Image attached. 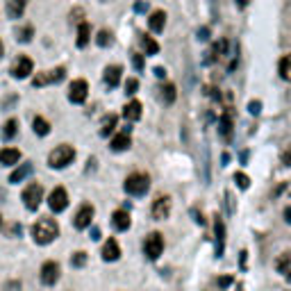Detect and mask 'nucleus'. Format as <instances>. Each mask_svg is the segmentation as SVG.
<instances>
[{"mask_svg": "<svg viewBox=\"0 0 291 291\" xmlns=\"http://www.w3.org/2000/svg\"><path fill=\"white\" fill-rule=\"evenodd\" d=\"M153 218L155 221H164V218L171 216V198L168 196H159L157 200L153 202Z\"/></svg>", "mask_w": 291, "mask_h": 291, "instance_id": "12", "label": "nucleus"}, {"mask_svg": "<svg viewBox=\"0 0 291 291\" xmlns=\"http://www.w3.org/2000/svg\"><path fill=\"white\" fill-rule=\"evenodd\" d=\"M25 12V0H7V16L9 18H21Z\"/></svg>", "mask_w": 291, "mask_h": 291, "instance_id": "22", "label": "nucleus"}, {"mask_svg": "<svg viewBox=\"0 0 291 291\" xmlns=\"http://www.w3.org/2000/svg\"><path fill=\"white\" fill-rule=\"evenodd\" d=\"M14 35H16V41L25 43V41H30V39H32V35H35V27H32V25H21Z\"/></svg>", "mask_w": 291, "mask_h": 291, "instance_id": "31", "label": "nucleus"}, {"mask_svg": "<svg viewBox=\"0 0 291 291\" xmlns=\"http://www.w3.org/2000/svg\"><path fill=\"white\" fill-rule=\"evenodd\" d=\"M64 77H66V69H64V66H57V69H52V71H48V73H39V75H35L32 84H35V86L57 84V82H62Z\"/></svg>", "mask_w": 291, "mask_h": 291, "instance_id": "9", "label": "nucleus"}, {"mask_svg": "<svg viewBox=\"0 0 291 291\" xmlns=\"http://www.w3.org/2000/svg\"><path fill=\"white\" fill-rule=\"evenodd\" d=\"M73 159H75V148L69 143L57 146V148H52V153L48 155L50 168H66L69 164H73Z\"/></svg>", "mask_w": 291, "mask_h": 291, "instance_id": "2", "label": "nucleus"}, {"mask_svg": "<svg viewBox=\"0 0 291 291\" xmlns=\"http://www.w3.org/2000/svg\"><path fill=\"white\" fill-rule=\"evenodd\" d=\"M218 128H221V134L223 137H230V130H232V121L230 116H221V121H218Z\"/></svg>", "mask_w": 291, "mask_h": 291, "instance_id": "34", "label": "nucleus"}, {"mask_svg": "<svg viewBox=\"0 0 291 291\" xmlns=\"http://www.w3.org/2000/svg\"><path fill=\"white\" fill-rule=\"evenodd\" d=\"M89 39H91V27H89V23H80V25H77L75 46H77V48H84L86 43H89Z\"/></svg>", "mask_w": 291, "mask_h": 291, "instance_id": "24", "label": "nucleus"}, {"mask_svg": "<svg viewBox=\"0 0 291 291\" xmlns=\"http://www.w3.org/2000/svg\"><path fill=\"white\" fill-rule=\"evenodd\" d=\"M94 207L91 205H82L80 210L75 212V218H73V225L77 227V230H86V227L91 225V221H94Z\"/></svg>", "mask_w": 291, "mask_h": 291, "instance_id": "11", "label": "nucleus"}, {"mask_svg": "<svg viewBox=\"0 0 291 291\" xmlns=\"http://www.w3.org/2000/svg\"><path fill=\"white\" fill-rule=\"evenodd\" d=\"M235 182L239 184V189H248L250 187V178L246 173H235Z\"/></svg>", "mask_w": 291, "mask_h": 291, "instance_id": "36", "label": "nucleus"}, {"mask_svg": "<svg viewBox=\"0 0 291 291\" xmlns=\"http://www.w3.org/2000/svg\"><path fill=\"white\" fill-rule=\"evenodd\" d=\"M60 273H62V269H60V264L57 261H43L41 264V284H46V287H52V284L60 280Z\"/></svg>", "mask_w": 291, "mask_h": 291, "instance_id": "10", "label": "nucleus"}, {"mask_svg": "<svg viewBox=\"0 0 291 291\" xmlns=\"http://www.w3.org/2000/svg\"><path fill=\"white\" fill-rule=\"evenodd\" d=\"M155 75H157V77H164V75H166V71H164L162 66H157V69H155Z\"/></svg>", "mask_w": 291, "mask_h": 291, "instance_id": "43", "label": "nucleus"}, {"mask_svg": "<svg viewBox=\"0 0 291 291\" xmlns=\"http://www.w3.org/2000/svg\"><path fill=\"white\" fill-rule=\"evenodd\" d=\"M111 150H116V153H121V150H128L130 146H132V139H130V132L125 130V132H121V134H116L114 139H111Z\"/></svg>", "mask_w": 291, "mask_h": 291, "instance_id": "20", "label": "nucleus"}, {"mask_svg": "<svg viewBox=\"0 0 291 291\" xmlns=\"http://www.w3.org/2000/svg\"><path fill=\"white\" fill-rule=\"evenodd\" d=\"M18 159H21V150L9 148V146L0 150V166H14Z\"/></svg>", "mask_w": 291, "mask_h": 291, "instance_id": "15", "label": "nucleus"}, {"mask_svg": "<svg viewBox=\"0 0 291 291\" xmlns=\"http://www.w3.org/2000/svg\"><path fill=\"white\" fill-rule=\"evenodd\" d=\"M143 253L148 259H159V255L164 253V237L159 232H150L143 241Z\"/></svg>", "mask_w": 291, "mask_h": 291, "instance_id": "5", "label": "nucleus"}, {"mask_svg": "<svg viewBox=\"0 0 291 291\" xmlns=\"http://www.w3.org/2000/svg\"><path fill=\"white\" fill-rule=\"evenodd\" d=\"M116 125H119V116H116V114H107L103 119V123H100V137H109V134L116 130Z\"/></svg>", "mask_w": 291, "mask_h": 291, "instance_id": "21", "label": "nucleus"}, {"mask_svg": "<svg viewBox=\"0 0 291 291\" xmlns=\"http://www.w3.org/2000/svg\"><path fill=\"white\" fill-rule=\"evenodd\" d=\"M130 214L125 210H116L114 214H111V225H114V230H119V232H125L130 227Z\"/></svg>", "mask_w": 291, "mask_h": 291, "instance_id": "14", "label": "nucleus"}, {"mask_svg": "<svg viewBox=\"0 0 291 291\" xmlns=\"http://www.w3.org/2000/svg\"><path fill=\"white\" fill-rule=\"evenodd\" d=\"M232 282V278H221V287H227Z\"/></svg>", "mask_w": 291, "mask_h": 291, "instance_id": "45", "label": "nucleus"}, {"mask_svg": "<svg viewBox=\"0 0 291 291\" xmlns=\"http://www.w3.org/2000/svg\"><path fill=\"white\" fill-rule=\"evenodd\" d=\"M137 89H139V82L134 80V77H130V80L125 82V94H128V96H134V94H137Z\"/></svg>", "mask_w": 291, "mask_h": 291, "instance_id": "37", "label": "nucleus"}, {"mask_svg": "<svg viewBox=\"0 0 291 291\" xmlns=\"http://www.w3.org/2000/svg\"><path fill=\"white\" fill-rule=\"evenodd\" d=\"M91 239H100V230H98V227H94V230H91Z\"/></svg>", "mask_w": 291, "mask_h": 291, "instance_id": "44", "label": "nucleus"}, {"mask_svg": "<svg viewBox=\"0 0 291 291\" xmlns=\"http://www.w3.org/2000/svg\"><path fill=\"white\" fill-rule=\"evenodd\" d=\"M278 71H280V77H282V80L291 82V55H284L282 60H280Z\"/></svg>", "mask_w": 291, "mask_h": 291, "instance_id": "28", "label": "nucleus"}, {"mask_svg": "<svg viewBox=\"0 0 291 291\" xmlns=\"http://www.w3.org/2000/svg\"><path fill=\"white\" fill-rule=\"evenodd\" d=\"M32 73H35V62H32L27 55H18L16 62H14V66H12V75L16 77V80H25V77H30Z\"/></svg>", "mask_w": 291, "mask_h": 291, "instance_id": "7", "label": "nucleus"}, {"mask_svg": "<svg viewBox=\"0 0 291 291\" xmlns=\"http://www.w3.org/2000/svg\"><path fill=\"white\" fill-rule=\"evenodd\" d=\"M84 264H86V253H84V250H77V253H73L71 266H75V269H82Z\"/></svg>", "mask_w": 291, "mask_h": 291, "instance_id": "33", "label": "nucleus"}, {"mask_svg": "<svg viewBox=\"0 0 291 291\" xmlns=\"http://www.w3.org/2000/svg\"><path fill=\"white\" fill-rule=\"evenodd\" d=\"M225 50H227V43L225 41H218V43H214V48H212V52H210V62L212 60H218V57H223L225 55Z\"/></svg>", "mask_w": 291, "mask_h": 291, "instance_id": "32", "label": "nucleus"}, {"mask_svg": "<svg viewBox=\"0 0 291 291\" xmlns=\"http://www.w3.org/2000/svg\"><path fill=\"white\" fill-rule=\"evenodd\" d=\"M23 205L27 207L30 212H35L39 205H41V200H43V187L39 182H30L25 189H23Z\"/></svg>", "mask_w": 291, "mask_h": 291, "instance_id": "4", "label": "nucleus"}, {"mask_svg": "<svg viewBox=\"0 0 291 291\" xmlns=\"http://www.w3.org/2000/svg\"><path fill=\"white\" fill-rule=\"evenodd\" d=\"M275 269H278V273H282L284 280H289V282H291V253L280 255L278 261H275Z\"/></svg>", "mask_w": 291, "mask_h": 291, "instance_id": "19", "label": "nucleus"}, {"mask_svg": "<svg viewBox=\"0 0 291 291\" xmlns=\"http://www.w3.org/2000/svg\"><path fill=\"white\" fill-rule=\"evenodd\" d=\"M16 132H18V121L16 119H9L7 123L3 125V139H5V141H9V139L16 137Z\"/></svg>", "mask_w": 291, "mask_h": 291, "instance_id": "26", "label": "nucleus"}, {"mask_svg": "<svg viewBox=\"0 0 291 291\" xmlns=\"http://www.w3.org/2000/svg\"><path fill=\"white\" fill-rule=\"evenodd\" d=\"M148 25H150V30H153L155 35L164 32V25H166V14H164L162 9L153 12V14H150V18H148Z\"/></svg>", "mask_w": 291, "mask_h": 291, "instance_id": "16", "label": "nucleus"}, {"mask_svg": "<svg viewBox=\"0 0 291 291\" xmlns=\"http://www.w3.org/2000/svg\"><path fill=\"white\" fill-rule=\"evenodd\" d=\"M123 189L130 193V196H143V193L150 189V178L146 176V173H132V176H128Z\"/></svg>", "mask_w": 291, "mask_h": 291, "instance_id": "3", "label": "nucleus"}, {"mask_svg": "<svg viewBox=\"0 0 291 291\" xmlns=\"http://www.w3.org/2000/svg\"><path fill=\"white\" fill-rule=\"evenodd\" d=\"M198 39H202V41H205V39H210V30H207V27L198 30Z\"/></svg>", "mask_w": 291, "mask_h": 291, "instance_id": "41", "label": "nucleus"}, {"mask_svg": "<svg viewBox=\"0 0 291 291\" xmlns=\"http://www.w3.org/2000/svg\"><path fill=\"white\" fill-rule=\"evenodd\" d=\"M32 128H35V132L39 134V137H46V134L50 132V123H48L43 116H37V119L32 121Z\"/></svg>", "mask_w": 291, "mask_h": 291, "instance_id": "29", "label": "nucleus"}, {"mask_svg": "<svg viewBox=\"0 0 291 291\" xmlns=\"http://www.w3.org/2000/svg\"><path fill=\"white\" fill-rule=\"evenodd\" d=\"M123 119L130 121V123L141 119V103H139V100H130V103L123 107Z\"/></svg>", "mask_w": 291, "mask_h": 291, "instance_id": "18", "label": "nucleus"}, {"mask_svg": "<svg viewBox=\"0 0 291 291\" xmlns=\"http://www.w3.org/2000/svg\"><path fill=\"white\" fill-rule=\"evenodd\" d=\"M282 164H284V166H291V148H287L282 153Z\"/></svg>", "mask_w": 291, "mask_h": 291, "instance_id": "39", "label": "nucleus"}, {"mask_svg": "<svg viewBox=\"0 0 291 291\" xmlns=\"http://www.w3.org/2000/svg\"><path fill=\"white\" fill-rule=\"evenodd\" d=\"M60 237V225H57L55 218H39L32 227V239L39 246H48Z\"/></svg>", "mask_w": 291, "mask_h": 291, "instance_id": "1", "label": "nucleus"}, {"mask_svg": "<svg viewBox=\"0 0 291 291\" xmlns=\"http://www.w3.org/2000/svg\"><path fill=\"white\" fill-rule=\"evenodd\" d=\"M3 52H5V48H3V41H0V57H3Z\"/></svg>", "mask_w": 291, "mask_h": 291, "instance_id": "47", "label": "nucleus"}, {"mask_svg": "<svg viewBox=\"0 0 291 291\" xmlns=\"http://www.w3.org/2000/svg\"><path fill=\"white\" fill-rule=\"evenodd\" d=\"M134 66H137V71L143 69V57L141 55H134Z\"/></svg>", "mask_w": 291, "mask_h": 291, "instance_id": "40", "label": "nucleus"}, {"mask_svg": "<svg viewBox=\"0 0 291 291\" xmlns=\"http://www.w3.org/2000/svg\"><path fill=\"white\" fill-rule=\"evenodd\" d=\"M176 96H178V91H176V86H173V84L159 86V98H162L166 105H171L173 100H176Z\"/></svg>", "mask_w": 291, "mask_h": 291, "instance_id": "27", "label": "nucleus"}, {"mask_svg": "<svg viewBox=\"0 0 291 291\" xmlns=\"http://www.w3.org/2000/svg\"><path fill=\"white\" fill-rule=\"evenodd\" d=\"M48 207H50L55 214H60V212H64L66 207H69V193H66L64 187L52 189L50 196H48Z\"/></svg>", "mask_w": 291, "mask_h": 291, "instance_id": "6", "label": "nucleus"}, {"mask_svg": "<svg viewBox=\"0 0 291 291\" xmlns=\"http://www.w3.org/2000/svg\"><path fill=\"white\" fill-rule=\"evenodd\" d=\"M284 221L291 223V207H284Z\"/></svg>", "mask_w": 291, "mask_h": 291, "instance_id": "42", "label": "nucleus"}, {"mask_svg": "<svg viewBox=\"0 0 291 291\" xmlns=\"http://www.w3.org/2000/svg\"><path fill=\"white\" fill-rule=\"evenodd\" d=\"M223 241H225V225L221 218H216V255H223Z\"/></svg>", "mask_w": 291, "mask_h": 291, "instance_id": "25", "label": "nucleus"}, {"mask_svg": "<svg viewBox=\"0 0 291 291\" xmlns=\"http://www.w3.org/2000/svg\"><path fill=\"white\" fill-rule=\"evenodd\" d=\"M141 48L146 50V55H157L159 52V43L153 37H146V35L141 37Z\"/></svg>", "mask_w": 291, "mask_h": 291, "instance_id": "30", "label": "nucleus"}, {"mask_svg": "<svg viewBox=\"0 0 291 291\" xmlns=\"http://www.w3.org/2000/svg\"><path fill=\"white\" fill-rule=\"evenodd\" d=\"M30 173H32V164H30V162H27V164H21L16 171H12V176H9V182H12V184H18V182L25 180Z\"/></svg>", "mask_w": 291, "mask_h": 291, "instance_id": "23", "label": "nucleus"}, {"mask_svg": "<svg viewBox=\"0 0 291 291\" xmlns=\"http://www.w3.org/2000/svg\"><path fill=\"white\" fill-rule=\"evenodd\" d=\"M237 5H239V7H246V5H248V0H237Z\"/></svg>", "mask_w": 291, "mask_h": 291, "instance_id": "46", "label": "nucleus"}, {"mask_svg": "<svg viewBox=\"0 0 291 291\" xmlns=\"http://www.w3.org/2000/svg\"><path fill=\"white\" fill-rule=\"evenodd\" d=\"M121 73H123V69H121L119 64H111V66H107V69H105V84L107 86H111V89H114V86H119V82H121Z\"/></svg>", "mask_w": 291, "mask_h": 291, "instance_id": "17", "label": "nucleus"}, {"mask_svg": "<svg viewBox=\"0 0 291 291\" xmlns=\"http://www.w3.org/2000/svg\"><path fill=\"white\" fill-rule=\"evenodd\" d=\"M248 111H250V114H253V116L259 114V111H261V103H259V100H253V103L248 105Z\"/></svg>", "mask_w": 291, "mask_h": 291, "instance_id": "38", "label": "nucleus"}, {"mask_svg": "<svg viewBox=\"0 0 291 291\" xmlns=\"http://www.w3.org/2000/svg\"><path fill=\"white\" fill-rule=\"evenodd\" d=\"M86 96H89V82L86 80H73L71 86H69V100L73 105H82L86 100Z\"/></svg>", "mask_w": 291, "mask_h": 291, "instance_id": "8", "label": "nucleus"}, {"mask_svg": "<svg viewBox=\"0 0 291 291\" xmlns=\"http://www.w3.org/2000/svg\"><path fill=\"white\" fill-rule=\"evenodd\" d=\"M96 43H98L100 48H107L109 43H111V32L100 30V32H98V37H96Z\"/></svg>", "mask_w": 291, "mask_h": 291, "instance_id": "35", "label": "nucleus"}, {"mask_svg": "<svg viewBox=\"0 0 291 291\" xmlns=\"http://www.w3.org/2000/svg\"><path fill=\"white\" fill-rule=\"evenodd\" d=\"M121 257V246L116 239H107L103 244V259L105 261H116Z\"/></svg>", "mask_w": 291, "mask_h": 291, "instance_id": "13", "label": "nucleus"}, {"mask_svg": "<svg viewBox=\"0 0 291 291\" xmlns=\"http://www.w3.org/2000/svg\"><path fill=\"white\" fill-rule=\"evenodd\" d=\"M0 223H3V218H0Z\"/></svg>", "mask_w": 291, "mask_h": 291, "instance_id": "48", "label": "nucleus"}]
</instances>
